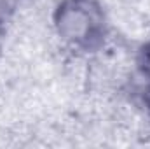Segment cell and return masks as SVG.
Returning <instances> with one entry per match:
<instances>
[{"instance_id":"2","label":"cell","mask_w":150,"mask_h":149,"mask_svg":"<svg viewBox=\"0 0 150 149\" xmlns=\"http://www.w3.org/2000/svg\"><path fill=\"white\" fill-rule=\"evenodd\" d=\"M138 69L150 84V40H147L138 51Z\"/></svg>"},{"instance_id":"1","label":"cell","mask_w":150,"mask_h":149,"mask_svg":"<svg viewBox=\"0 0 150 149\" xmlns=\"http://www.w3.org/2000/svg\"><path fill=\"white\" fill-rule=\"evenodd\" d=\"M52 21L59 39L80 51L98 49L107 37V16L98 0H61Z\"/></svg>"},{"instance_id":"4","label":"cell","mask_w":150,"mask_h":149,"mask_svg":"<svg viewBox=\"0 0 150 149\" xmlns=\"http://www.w3.org/2000/svg\"><path fill=\"white\" fill-rule=\"evenodd\" d=\"M2 21H4V4L0 2V25H2Z\"/></svg>"},{"instance_id":"3","label":"cell","mask_w":150,"mask_h":149,"mask_svg":"<svg viewBox=\"0 0 150 149\" xmlns=\"http://www.w3.org/2000/svg\"><path fill=\"white\" fill-rule=\"evenodd\" d=\"M142 102H143L145 111H147V114H149V117H150V84L142 91Z\"/></svg>"}]
</instances>
